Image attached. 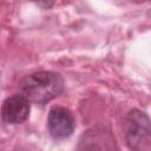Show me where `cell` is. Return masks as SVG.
<instances>
[{
  "label": "cell",
  "mask_w": 151,
  "mask_h": 151,
  "mask_svg": "<svg viewBox=\"0 0 151 151\" xmlns=\"http://www.w3.org/2000/svg\"><path fill=\"white\" fill-rule=\"evenodd\" d=\"M125 139L130 149L142 151L150 149L151 129L146 113L132 110L125 119Z\"/></svg>",
  "instance_id": "7a4b0ae2"
},
{
  "label": "cell",
  "mask_w": 151,
  "mask_h": 151,
  "mask_svg": "<svg viewBox=\"0 0 151 151\" xmlns=\"http://www.w3.org/2000/svg\"><path fill=\"white\" fill-rule=\"evenodd\" d=\"M29 101L21 93L8 97L1 106V117L8 124H20L28 118Z\"/></svg>",
  "instance_id": "277c9868"
},
{
  "label": "cell",
  "mask_w": 151,
  "mask_h": 151,
  "mask_svg": "<svg viewBox=\"0 0 151 151\" xmlns=\"http://www.w3.org/2000/svg\"><path fill=\"white\" fill-rule=\"evenodd\" d=\"M20 92L29 103L46 104L58 97L64 88L63 77L52 71H40L27 76L20 83Z\"/></svg>",
  "instance_id": "6da1fadb"
},
{
  "label": "cell",
  "mask_w": 151,
  "mask_h": 151,
  "mask_svg": "<svg viewBox=\"0 0 151 151\" xmlns=\"http://www.w3.org/2000/svg\"><path fill=\"white\" fill-rule=\"evenodd\" d=\"M131 1L137 2V4H140V2H145V1H147V0H131Z\"/></svg>",
  "instance_id": "8992f818"
},
{
  "label": "cell",
  "mask_w": 151,
  "mask_h": 151,
  "mask_svg": "<svg viewBox=\"0 0 151 151\" xmlns=\"http://www.w3.org/2000/svg\"><path fill=\"white\" fill-rule=\"evenodd\" d=\"M74 126V117L68 109L55 106L50 110L47 118V127L52 137L58 139L67 138L73 133Z\"/></svg>",
  "instance_id": "3957f363"
},
{
  "label": "cell",
  "mask_w": 151,
  "mask_h": 151,
  "mask_svg": "<svg viewBox=\"0 0 151 151\" xmlns=\"http://www.w3.org/2000/svg\"><path fill=\"white\" fill-rule=\"evenodd\" d=\"M32 2H34V4H37L38 6H40V7H44V8H50V7H52L53 6V4H54V1L55 0H31Z\"/></svg>",
  "instance_id": "5b68a950"
}]
</instances>
